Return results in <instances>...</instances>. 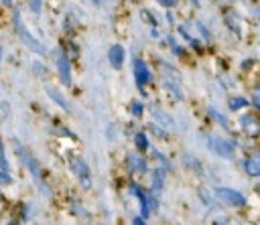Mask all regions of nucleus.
Returning <instances> with one entry per match:
<instances>
[{"label":"nucleus","mask_w":260,"mask_h":225,"mask_svg":"<svg viewBox=\"0 0 260 225\" xmlns=\"http://www.w3.org/2000/svg\"><path fill=\"white\" fill-rule=\"evenodd\" d=\"M13 27H15V31H17V35H18V39L27 45V49L29 51H33L35 55H39V57H45V55H49V51H47V47L33 35V32L27 29V25L22 22V18H20V15L17 13L15 16H13Z\"/></svg>","instance_id":"obj_1"},{"label":"nucleus","mask_w":260,"mask_h":225,"mask_svg":"<svg viewBox=\"0 0 260 225\" xmlns=\"http://www.w3.org/2000/svg\"><path fill=\"white\" fill-rule=\"evenodd\" d=\"M161 83L171 92L175 97H183V89H181V77L175 71V67L169 63H161Z\"/></svg>","instance_id":"obj_2"},{"label":"nucleus","mask_w":260,"mask_h":225,"mask_svg":"<svg viewBox=\"0 0 260 225\" xmlns=\"http://www.w3.org/2000/svg\"><path fill=\"white\" fill-rule=\"evenodd\" d=\"M69 168H71V173L77 177L80 185H84V189L92 187V178H89V166H87V162L82 159V156H71V159H69Z\"/></svg>","instance_id":"obj_3"},{"label":"nucleus","mask_w":260,"mask_h":225,"mask_svg":"<svg viewBox=\"0 0 260 225\" xmlns=\"http://www.w3.org/2000/svg\"><path fill=\"white\" fill-rule=\"evenodd\" d=\"M132 75H134V81H137L139 89L144 87V85H149L151 80H153V73H151L149 63H146L144 59H139V57L132 61Z\"/></svg>","instance_id":"obj_4"},{"label":"nucleus","mask_w":260,"mask_h":225,"mask_svg":"<svg viewBox=\"0 0 260 225\" xmlns=\"http://www.w3.org/2000/svg\"><path fill=\"white\" fill-rule=\"evenodd\" d=\"M55 63H57V71H59V80L65 87L71 85V63L67 57L65 51H55Z\"/></svg>","instance_id":"obj_5"},{"label":"nucleus","mask_w":260,"mask_h":225,"mask_svg":"<svg viewBox=\"0 0 260 225\" xmlns=\"http://www.w3.org/2000/svg\"><path fill=\"white\" fill-rule=\"evenodd\" d=\"M208 146H209V150H213L218 156H222V159H232L234 156V144L222 136H209Z\"/></svg>","instance_id":"obj_6"},{"label":"nucleus","mask_w":260,"mask_h":225,"mask_svg":"<svg viewBox=\"0 0 260 225\" xmlns=\"http://www.w3.org/2000/svg\"><path fill=\"white\" fill-rule=\"evenodd\" d=\"M216 195L220 201H224L225 205H232V207H244L246 205V197L242 193L234 189H228V187H218L216 189Z\"/></svg>","instance_id":"obj_7"},{"label":"nucleus","mask_w":260,"mask_h":225,"mask_svg":"<svg viewBox=\"0 0 260 225\" xmlns=\"http://www.w3.org/2000/svg\"><path fill=\"white\" fill-rule=\"evenodd\" d=\"M126 166H128L130 173H137V175H146L149 173V162H146L142 152H139V150L126 156Z\"/></svg>","instance_id":"obj_8"},{"label":"nucleus","mask_w":260,"mask_h":225,"mask_svg":"<svg viewBox=\"0 0 260 225\" xmlns=\"http://www.w3.org/2000/svg\"><path fill=\"white\" fill-rule=\"evenodd\" d=\"M240 128L246 136H258L260 134V120L252 114H244L240 116Z\"/></svg>","instance_id":"obj_9"},{"label":"nucleus","mask_w":260,"mask_h":225,"mask_svg":"<svg viewBox=\"0 0 260 225\" xmlns=\"http://www.w3.org/2000/svg\"><path fill=\"white\" fill-rule=\"evenodd\" d=\"M124 59H126V51H124L122 45L116 43V45H112V47L108 49V61L116 71H120L124 67Z\"/></svg>","instance_id":"obj_10"},{"label":"nucleus","mask_w":260,"mask_h":225,"mask_svg":"<svg viewBox=\"0 0 260 225\" xmlns=\"http://www.w3.org/2000/svg\"><path fill=\"white\" fill-rule=\"evenodd\" d=\"M45 94H47L51 99H53V102L55 104H57L61 110H65V112H71V106H69V102H67V99H65V96L59 92V89L57 87H55V85H51V83H47V85H45Z\"/></svg>","instance_id":"obj_11"},{"label":"nucleus","mask_w":260,"mask_h":225,"mask_svg":"<svg viewBox=\"0 0 260 225\" xmlns=\"http://www.w3.org/2000/svg\"><path fill=\"white\" fill-rule=\"evenodd\" d=\"M163 185H165V168L159 166L153 171V177H151V193L153 195H159L163 191Z\"/></svg>","instance_id":"obj_12"},{"label":"nucleus","mask_w":260,"mask_h":225,"mask_svg":"<svg viewBox=\"0 0 260 225\" xmlns=\"http://www.w3.org/2000/svg\"><path fill=\"white\" fill-rule=\"evenodd\" d=\"M151 116L155 118V122L159 124L161 128H175V122H173L171 116L167 114V112H163L159 108H151Z\"/></svg>","instance_id":"obj_13"},{"label":"nucleus","mask_w":260,"mask_h":225,"mask_svg":"<svg viewBox=\"0 0 260 225\" xmlns=\"http://www.w3.org/2000/svg\"><path fill=\"white\" fill-rule=\"evenodd\" d=\"M244 171L250 177H260V156H250L244 161Z\"/></svg>","instance_id":"obj_14"},{"label":"nucleus","mask_w":260,"mask_h":225,"mask_svg":"<svg viewBox=\"0 0 260 225\" xmlns=\"http://www.w3.org/2000/svg\"><path fill=\"white\" fill-rule=\"evenodd\" d=\"M134 146H137V150L142 152V154L151 148V142H149L146 132H137V134H134Z\"/></svg>","instance_id":"obj_15"},{"label":"nucleus","mask_w":260,"mask_h":225,"mask_svg":"<svg viewBox=\"0 0 260 225\" xmlns=\"http://www.w3.org/2000/svg\"><path fill=\"white\" fill-rule=\"evenodd\" d=\"M225 25H228L236 35H240L242 32V29H240V18H238V15H234V13H225Z\"/></svg>","instance_id":"obj_16"},{"label":"nucleus","mask_w":260,"mask_h":225,"mask_svg":"<svg viewBox=\"0 0 260 225\" xmlns=\"http://www.w3.org/2000/svg\"><path fill=\"white\" fill-rule=\"evenodd\" d=\"M230 110L232 112H238V110H242V108H248V106H250V102H246V99L244 97H230Z\"/></svg>","instance_id":"obj_17"},{"label":"nucleus","mask_w":260,"mask_h":225,"mask_svg":"<svg viewBox=\"0 0 260 225\" xmlns=\"http://www.w3.org/2000/svg\"><path fill=\"white\" fill-rule=\"evenodd\" d=\"M142 114H144L142 102H140V99H132V102H130V116L132 118H140Z\"/></svg>","instance_id":"obj_18"},{"label":"nucleus","mask_w":260,"mask_h":225,"mask_svg":"<svg viewBox=\"0 0 260 225\" xmlns=\"http://www.w3.org/2000/svg\"><path fill=\"white\" fill-rule=\"evenodd\" d=\"M140 18L146 22V25H151V27H156V25H159V20H156V16L151 13V10H146V8H142V10H140Z\"/></svg>","instance_id":"obj_19"},{"label":"nucleus","mask_w":260,"mask_h":225,"mask_svg":"<svg viewBox=\"0 0 260 225\" xmlns=\"http://www.w3.org/2000/svg\"><path fill=\"white\" fill-rule=\"evenodd\" d=\"M65 53H67V57L69 59H75L77 55H80V47H77L75 43H67L65 45Z\"/></svg>","instance_id":"obj_20"},{"label":"nucleus","mask_w":260,"mask_h":225,"mask_svg":"<svg viewBox=\"0 0 260 225\" xmlns=\"http://www.w3.org/2000/svg\"><path fill=\"white\" fill-rule=\"evenodd\" d=\"M33 71H35V75H39V77H47V67L45 65H41L39 61H33Z\"/></svg>","instance_id":"obj_21"},{"label":"nucleus","mask_w":260,"mask_h":225,"mask_svg":"<svg viewBox=\"0 0 260 225\" xmlns=\"http://www.w3.org/2000/svg\"><path fill=\"white\" fill-rule=\"evenodd\" d=\"M29 8L33 15H41L43 10V0H29Z\"/></svg>","instance_id":"obj_22"},{"label":"nucleus","mask_w":260,"mask_h":225,"mask_svg":"<svg viewBox=\"0 0 260 225\" xmlns=\"http://www.w3.org/2000/svg\"><path fill=\"white\" fill-rule=\"evenodd\" d=\"M209 116H213V120H216V122H220L224 128H228V122H225V120H224V116H222V114H218V112L213 110V108H209Z\"/></svg>","instance_id":"obj_23"},{"label":"nucleus","mask_w":260,"mask_h":225,"mask_svg":"<svg viewBox=\"0 0 260 225\" xmlns=\"http://www.w3.org/2000/svg\"><path fill=\"white\" fill-rule=\"evenodd\" d=\"M10 183H13V177L2 168V171H0V185H10Z\"/></svg>","instance_id":"obj_24"},{"label":"nucleus","mask_w":260,"mask_h":225,"mask_svg":"<svg viewBox=\"0 0 260 225\" xmlns=\"http://www.w3.org/2000/svg\"><path fill=\"white\" fill-rule=\"evenodd\" d=\"M195 27L199 29V32H201V35H203V39H206V41H211V35H209V31H208L206 27H203L201 22H195Z\"/></svg>","instance_id":"obj_25"},{"label":"nucleus","mask_w":260,"mask_h":225,"mask_svg":"<svg viewBox=\"0 0 260 225\" xmlns=\"http://www.w3.org/2000/svg\"><path fill=\"white\" fill-rule=\"evenodd\" d=\"M0 168H4V171H8V162H6V159H4V148H2V142H0Z\"/></svg>","instance_id":"obj_26"},{"label":"nucleus","mask_w":260,"mask_h":225,"mask_svg":"<svg viewBox=\"0 0 260 225\" xmlns=\"http://www.w3.org/2000/svg\"><path fill=\"white\" fill-rule=\"evenodd\" d=\"M161 6H165V8H175L177 6V0H156Z\"/></svg>","instance_id":"obj_27"},{"label":"nucleus","mask_w":260,"mask_h":225,"mask_svg":"<svg viewBox=\"0 0 260 225\" xmlns=\"http://www.w3.org/2000/svg\"><path fill=\"white\" fill-rule=\"evenodd\" d=\"M144 221H146V219H144L142 215H140V217H134V219H132V223H134V225H140V223H144Z\"/></svg>","instance_id":"obj_28"},{"label":"nucleus","mask_w":260,"mask_h":225,"mask_svg":"<svg viewBox=\"0 0 260 225\" xmlns=\"http://www.w3.org/2000/svg\"><path fill=\"white\" fill-rule=\"evenodd\" d=\"M0 2H2L4 6H13V4H15V0H0Z\"/></svg>","instance_id":"obj_29"},{"label":"nucleus","mask_w":260,"mask_h":225,"mask_svg":"<svg viewBox=\"0 0 260 225\" xmlns=\"http://www.w3.org/2000/svg\"><path fill=\"white\" fill-rule=\"evenodd\" d=\"M252 104H254V106L260 110V99H258V97H254V99H252Z\"/></svg>","instance_id":"obj_30"},{"label":"nucleus","mask_w":260,"mask_h":225,"mask_svg":"<svg viewBox=\"0 0 260 225\" xmlns=\"http://www.w3.org/2000/svg\"><path fill=\"white\" fill-rule=\"evenodd\" d=\"M92 2H94V4H96V6H100V4H102V2H104V0H92Z\"/></svg>","instance_id":"obj_31"},{"label":"nucleus","mask_w":260,"mask_h":225,"mask_svg":"<svg viewBox=\"0 0 260 225\" xmlns=\"http://www.w3.org/2000/svg\"><path fill=\"white\" fill-rule=\"evenodd\" d=\"M191 4H193V6H199V0H191Z\"/></svg>","instance_id":"obj_32"},{"label":"nucleus","mask_w":260,"mask_h":225,"mask_svg":"<svg viewBox=\"0 0 260 225\" xmlns=\"http://www.w3.org/2000/svg\"><path fill=\"white\" fill-rule=\"evenodd\" d=\"M0 61H2V47H0Z\"/></svg>","instance_id":"obj_33"},{"label":"nucleus","mask_w":260,"mask_h":225,"mask_svg":"<svg viewBox=\"0 0 260 225\" xmlns=\"http://www.w3.org/2000/svg\"><path fill=\"white\" fill-rule=\"evenodd\" d=\"M256 97H258V99H260V85H258V96H256Z\"/></svg>","instance_id":"obj_34"},{"label":"nucleus","mask_w":260,"mask_h":225,"mask_svg":"<svg viewBox=\"0 0 260 225\" xmlns=\"http://www.w3.org/2000/svg\"><path fill=\"white\" fill-rule=\"evenodd\" d=\"M128 2H140V0H128Z\"/></svg>","instance_id":"obj_35"}]
</instances>
